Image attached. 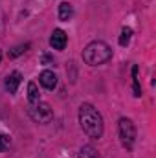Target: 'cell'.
<instances>
[{
  "label": "cell",
  "instance_id": "cell-1",
  "mask_svg": "<svg viewBox=\"0 0 156 158\" xmlns=\"http://www.w3.org/2000/svg\"><path fill=\"white\" fill-rule=\"evenodd\" d=\"M79 123H81V129L86 132L88 138L99 140L103 136V118L96 107L83 103L79 107Z\"/></svg>",
  "mask_w": 156,
  "mask_h": 158
},
{
  "label": "cell",
  "instance_id": "cell-3",
  "mask_svg": "<svg viewBox=\"0 0 156 158\" xmlns=\"http://www.w3.org/2000/svg\"><path fill=\"white\" fill-rule=\"evenodd\" d=\"M117 132H119V140L123 143L125 149H132L134 142H136V127L129 118H121L117 123Z\"/></svg>",
  "mask_w": 156,
  "mask_h": 158
},
{
  "label": "cell",
  "instance_id": "cell-7",
  "mask_svg": "<svg viewBox=\"0 0 156 158\" xmlns=\"http://www.w3.org/2000/svg\"><path fill=\"white\" fill-rule=\"evenodd\" d=\"M20 81H22V76H20L18 72H11V74L6 77V88L9 90V94H15V92H17Z\"/></svg>",
  "mask_w": 156,
  "mask_h": 158
},
{
  "label": "cell",
  "instance_id": "cell-4",
  "mask_svg": "<svg viewBox=\"0 0 156 158\" xmlns=\"http://www.w3.org/2000/svg\"><path fill=\"white\" fill-rule=\"evenodd\" d=\"M28 114H30V118L33 119V121H37V123H50L51 119H53V110H51V107L48 105V103H33L30 109H28Z\"/></svg>",
  "mask_w": 156,
  "mask_h": 158
},
{
  "label": "cell",
  "instance_id": "cell-6",
  "mask_svg": "<svg viewBox=\"0 0 156 158\" xmlns=\"http://www.w3.org/2000/svg\"><path fill=\"white\" fill-rule=\"evenodd\" d=\"M39 81H40V85L44 88H48V90H53L57 86V76L51 70H42L39 76Z\"/></svg>",
  "mask_w": 156,
  "mask_h": 158
},
{
  "label": "cell",
  "instance_id": "cell-10",
  "mask_svg": "<svg viewBox=\"0 0 156 158\" xmlns=\"http://www.w3.org/2000/svg\"><path fill=\"white\" fill-rule=\"evenodd\" d=\"M39 88H37V85L31 81V83H28V101L33 105V103H39Z\"/></svg>",
  "mask_w": 156,
  "mask_h": 158
},
{
  "label": "cell",
  "instance_id": "cell-14",
  "mask_svg": "<svg viewBox=\"0 0 156 158\" xmlns=\"http://www.w3.org/2000/svg\"><path fill=\"white\" fill-rule=\"evenodd\" d=\"M9 142H11V140H9V136H6V134H0V153H2V151H4V149L9 145Z\"/></svg>",
  "mask_w": 156,
  "mask_h": 158
},
{
  "label": "cell",
  "instance_id": "cell-12",
  "mask_svg": "<svg viewBox=\"0 0 156 158\" xmlns=\"http://www.w3.org/2000/svg\"><path fill=\"white\" fill-rule=\"evenodd\" d=\"M130 37H132V30L130 28H123L121 30V35H119V44L121 46H129Z\"/></svg>",
  "mask_w": 156,
  "mask_h": 158
},
{
  "label": "cell",
  "instance_id": "cell-13",
  "mask_svg": "<svg viewBox=\"0 0 156 158\" xmlns=\"http://www.w3.org/2000/svg\"><path fill=\"white\" fill-rule=\"evenodd\" d=\"M28 50V44H20V46H17V48H13L11 52H9V57L11 59H15V57H18V55H22L24 52Z\"/></svg>",
  "mask_w": 156,
  "mask_h": 158
},
{
  "label": "cell",
  "instance_id": "cell-8",
  "mask_svg": "<svg viewBox=\"0 0 156 158\" xmlns=\"http://www.w3.org/2000/svg\"><path fill=\"white\" fill-rule=\"evenodd\" d=\"M72 15H74L72 4H68V2H61V4H59V19H61L63 22H66V20L72 19Z\"/></svg>",
  "mask_w": 156,
  "mask_h": 158
},
{
  "label": "cell",
  "instance_id": "cell-9",
  "mask_svg": "<svg viewBox=\"0 0 156 158\" xmlns=\"http://www.w3.org/2000/svg\"><path fill=\"white\" fill-rule=\"evenodd\" d=\"M77 158H101V155L97 153V149H94L92 145H83L79 151Z\"/></svg>",
  "mask_w": 156,
  "mask_h": 158
},
{
  "label": "cell",
  "instance_id": "cell-15",
  "mask_svg": "<svg viewBox=\"0 0 156 158\" xmlns=\"http://www.w3.org/2000/svg\"><path fill=\"white\" fill-rule=\"evenodd\" d=\"M0 61H2V52H0Z\"/></svg>",
  "mask_w": 156,
  "mask_h": 158
},
{
  "label": "cell",
  "instance_id": "cell-5",
  "mask_svg": "<svg viewBox=\"0 0 156 158\" xmlns=\"http://www.w3.org/2000/svg\"><path fill=\"white\" fill-rule=\"evenodd\" d=\"M66 42H68V37L63 30H53V33L50 37V44H51L53 50H64Z\"/></svg>",
  "mask_w": 156,
  "mask_h": 158
},
{
  "label": "cell",
  "instance_id": "cell-2",
  "mask_svg": "<svg viewBox=\"0 0 156 158\" xmlns=\"http://www.w3.org/2000/svg\"><path fill=\"white\" fill-rule=\"evenodd\" d=\"M110 57H112V50L103 40H94L83 50V61L90 66H99V64L110 61Z\"/></svg>",
  "mask_w": 156,
  "mask_h": 158
},
{
  "label": "cell",
  "instance_id": "cell-11",
  "mask_svg": "<svg viewBox=\"0 0 156 158\" xmlns=\"http://www.w3.org/2000/svg\"><path fill=\"white\" fill-rule=\"evenodd\" d=\"M138 66L134 64L132 66V86H134V96L136 98H142V86H140V81H138Z\"/></svg>",
  "mask_w": 156,
  "mask_h": 158
}]
</instances>
